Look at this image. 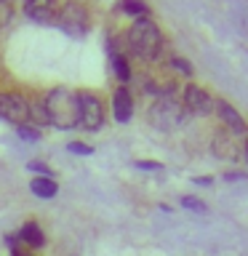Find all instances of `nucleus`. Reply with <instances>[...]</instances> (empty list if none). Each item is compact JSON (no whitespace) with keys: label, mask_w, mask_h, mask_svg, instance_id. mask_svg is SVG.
Segmentation results:
<instances>
[{"label":"nucleus","mask_w":248,"mask_h":256,"mask_svg":"<svg viewBox=\"0 0 248 256\" xmlns=\"http://www.w3.org/2000/svg\"><path fill=\"white\" fill-rule=\"evenodd\" d=\"M43 110L48 126H54L56 131H72L80 126V102L78 91H72L70 86H56L43 96Z\"/></svg>","instance_id":"obj_1"},{"label":"nucleus","mask_w":248,"mask_h":256,"mask_svg":"<svg viewBox=\"0 0 248 256\" xmlns=\"http://www.w3.org/2000/svg\"><path fill=\"white\" fill-rule=\"evenodd\" d=\"M126 40H128V48L147 62H158L160 54H163V48H166V38H163V32H160L158 22L152 19V16H139V19H134Z\"/></svg>","instance_id":"obj_2"},{"label":"nucleus","mask_w":248,"mask_h":256,"mask_svg":"<svg viewBox=\"0 0 248 256\" xmlns=\"http://www.w3.org/2000/svg\"><path fill=\"white\" fill-rule=\"evenodd\" d=\"M54 27H59L64 35H70V38H86L88 27H91V19H88L86 6L70 0V3H64L62 8H56Z\"/></svg>","instance_id":"obj_3"},{"label":"nucleus","mask_w":248,"mask_h":256,"mask_svg":"<svg viewBox=\"0 0 248 256\" xmlns=\"http://www.w3.org/2000/svg\"><path fill=\"white\" fill-rule=\"evenodd\" d=\"M184 104H179L176 96H155V104L150 110V120L160 131H171L184 120Z\"/></svg>","instance_id":"obj_4"},{"label":"nucleus","mask_w":248,"mask_h":256,"mask_svg":"<svg viewBox=\"0 0 248 256\" xmlns=\"http://www.w3.org/2000/svg\"><path fill=\"white\" fill-rule=\"evenodd\" d=\"M0 120H8L11 126H27L30 99L16 91H0Z\"/></svg>","instance_id":"obj_5"},{"label":"nucleus","mask_w":248,"mask_h":256,"mask_svg":"<svg viewBox=\"0 0 248 256\" xmlns=\"http://www.w3.org/2000/svg\"><path fill=\"white\" fill-rule=\"evenodd\" d=\"M78 102H80V126L86 131H102V126H104L102 99L91 91H78Z\"/></svg>","instance_id":"obj_6"},{"label":"nucleus","mask_w":248,"mask_h":256,"mask_svg":"<svg viewBox=\"0 0 248 256\" xmlns=\"http://www.w3.org/2000/svg\"><path fill=\"white\" fill-rule=\"evenodd\" d=\"M184 110L190 112V115H198V118H206L214 112V99L208 96L206 88H200L198 83H187L184 86Z\"/></svg>","instance_id":"obj_7"},{"label":"nucleus","mask_w":248,"mask_h":256,"mask_svg":"<svg viewBox=\"0 0 248 256\" xmlns=\"http://www.w3.org/2000/svg\"><path fill=\"white\" fill-rule=\"evenodd\" d=\"M214 112L222 118V123L227 126V131L232 136H243L248 131V123L243 118H240V112L232 107L230 102H224V99H214Z\"/></svg>","instance_id":"obj_8"},{"label":"nucleus","mask_w":248,"mask_h":256,"mask_svg":"<svg viewBox=\"0 0 248 256\" xmlns=\"http://www.w3.org/2000/svg\"><path fill=\"white\" fill-rule=\"evenodd\" d=\"M22 8L38 24H54L56 19V0H22Z\"/></svg>","instance_id":"obj_9"},{"label":"nucleus","mask_w":248,"mask_h":256,"mask_svg":"<svg viewBox=\"0 0 248 256\" xmlns=\"http://www.w3.org/2000/svg\"><path fill=\"white\" fill-rule=\"evenodd\" d=\"M112 115H115L118 123H128L134 118V96L126 86H120L112 96Z\"/></svg>","instance_id":"obj_10"},{"label":"nucleus","mask_w":248,"mask_h":256,"mask_svg":"<svg viewBox=\"0 0 248 256\" xmlns=\"http://www.w3.org/2000/svg\"><path fill=\"white\" fill-rule=\"evenodd\" d=\"M214 152L224 160H238L240 158V144L235 142V136L230 131H219L214 136Z\"/></svg>","instance_id":"obj_11"},{"label":"nucleus","mask_w":248,"mask_h":256,"mask_svg":"<svg viewBox=\"0 0 248 256\" xmlns=\"http://www.w3.org/2000/svg\"><path fill=\"white\" fill-rule=\"evenodd\" d=\"M30 190H32V195H38L43 200H51V198L59 195V184H56L54 176H35V179L30 182Z\"/></svg>","instance_id":"obj_12"},{"label":"nucleus","mask_w":248,"mask_h":256,"mask_svg":"<svg viewBox=\"0 0 248 256\" xmlns=\"http://www.w3.org/2000/svg\"><path fill=\"white\" fill-rule=\"evenodd\" d=\"M16 238H19L22 243H27L30 248H43L46 246V235H43V230H40L38 222H27L19 232H16Z\"/></svg>","instance_id":"obj_13"},{"label":"nucleus","mask_w":248,"mask_h":256,"mask_svg":"<svg viewBox=\"0 0 248 256\" xmlns=\"http://www.w3.org/2000/svg\"><path fill=\"white\" fill-rule=\"evenodd\" d=\"M112 70H115V75L120 78V83H128L131 80V64H128V59L123 54H118V51H112Z\"/></svg>","instance_id":"obj_14"},{"label":"nucleus","mask_w":248,"mask_h":256,"mask_svg":"<svg viewBox=\"0 0 248 256\" xmlns=\"http://www.w3.org/2000/svg\"><path fill=\"white\" fill-rule=\"evenodd\" d=\"M120 11L139 19V16H150V6L142 3V0H120Z\"/></svg>","instance_id":"obj_15"},{"label":"nucleus","mask_w":248,"mask_h":256,"mask_svg":"<svg viewBox=\"0 0 248 256\" xmlns=\"http://www.w3.org/2000/svg\"><path fill=\"white\" fill-rule=\"evenodd\" d=\"M182 206L187 208V211H195V214H208V206L200 198H192V195H184L182 198Z\"/></svg>","instance_id":"obj_16"},{"label":"nucleus","mask_w":248,"mask_h":256,"mask_svg":"<svg viewBox=\"0 0 248 256\" xmlns=\"http://www.w3.org/2000/svg\"><path fill=\"white\" fill-rule=\"evenodd\" d=\"M16 134H19V139H24V142H40V131L35 126H16Z\"/></svg>","instance_id":"obj_17"},{"label":"nucleus","mask_w":248,"mask_h":256,"mask_svg":"<svg viewBox=\"0 0 248 256\" xmlns=\"http://www.w3.org/2000/svg\"><path fill=\"white\" fill-rule=\"evenodd\" d=\"M171 67H174L176 72H182V75H187V78H192V72H195V70H192V64L184 59V56H174V59H171Z\"/></svg>","instance_id":"obj_18"},{"label":"nucleus","mask_w":248,"mask_h":256,"mask_svg":"<svg viewBox=\"0 0 248 256\" xmlns=\"http://www.w3.org/2000/svg\"><path fill=\"white\" fill-rule=\"evenodd\" d=\"M27 171H35L38 176H54L51 168H48L46 163H40V160H30V163H27Z\"/></svg>","instance_id":"obj_19"},{"label":"nucleus","mask_w":248,"mask_h":256,"mask_svg":"<svg viewBox=\"0 0 248 256\" xmlns=\"http://www.w3.org/2000/svg\"><path fill=\"white\" fill-rule=\"evenodd\" d=\"M67 150L75 152V155H94V147H88L86 142H70Z\"/></svg>","instance_id":"obj_20"},{"label":"nucleus","mask_w":248,"mask_h":256,"mask_svg":"<svg viewBox=\"0 0 248 256\" xmlns=\"http://www.w3.org/2000/svg\"><path fill=\"white\" fill-rule=\"evenodd\" d=\"M136 168H142V171H163V163H158V160H136Z\"/></svg>","instance_id":"obj_21"},{"label":"nucleus","mask_w":248,"mask_h":256,"mask_svg":"<svg viewBox=\"0 0 248 256\" xmlns=\"http://www.w3.org/2000/svg\"><path fill=\"white\" fill-rule=\"evenodd\" d=\"M11 16H14V11H11V3H3V0H0V27L11 22Z\"/></svg>","instance_id":"obj_22"},{"label":"nucleus","mask_w":248,"mask_h":256,"mask_svg":"<svg viewBox=\"0 0 248 256\" xmlns=\"http://www.w3.org/2000/svg\"><path fill=\"white\" fill-rule=\"evenodd\" d=\"M224 179H227V182H246L248 174L246 171H232V174H224Z\"/></svg>","instance_id":"obj_23"},{"label":"nucleus","mask_w":248,"mask_h":256,"mask_svg":"<svg viewBox=\"0 0 248 256\" xmlns=\"http://www.w3.org/2000/svg\"><path fill=\"white\" fill-rule=\"evenodd\" d=\"M192 182H195V184H200V187H211V184H214V179H211V176H192Z\"/></svg>","instance_id":"obj_24"},{"label":"nucleus","mask_w":248,"mask_h":256,"mask_svg":"<svg viewBox=\"0 0 248 256\" xmlns=\"http://www.w3.org/2000/svg\"><path fill=\"white\" fill-rule=\"evenodd\" d=\"M243 152H246V160H248V144H246V147H243Z\"/></svg>","instance_id":"obj_25"},{"label":"nucleus","mask_w":248,"mask_h":256,"mask_svg":"<svg viewBox=\"0 0 248 256\" xmlns=\"http://www.w3.org/2000/svg\"><path fill=\"white\" fill-rule=\"evenodd\" d=\"M3 3H8V0H3Z\"/></svg>","instance_id":"obj_26"}]
</instances>
